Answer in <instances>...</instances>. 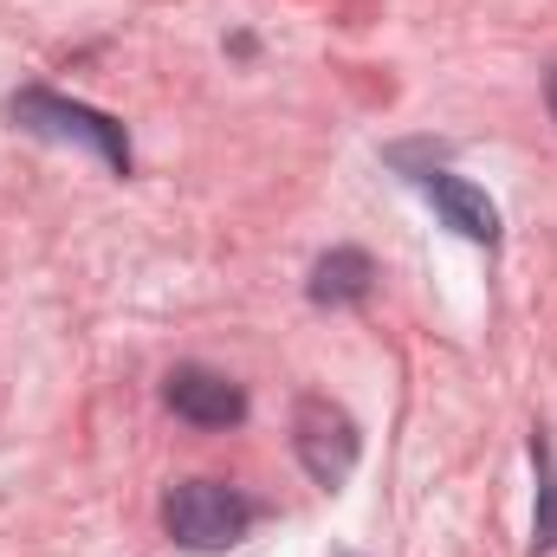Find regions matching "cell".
<instances>
[{
  "label": "cell",
  "mask_w": 557,
  "mask_h": 557,
  "mask_svg": "<svg viewBox=\"0 0 557 557\" xmlns=\"http://www.w3.org/2000/svg\"><path fill=\"white\" fill-rule=\"evenodd\" d=\"M162 525L182 552H227L253 525V499L221 480H175L162 493Z\"/></svg>",
  "instance_id": "obj_1"
},
{
  "label": "cell",
  "mask_w": 557,
  "mask_h": 557,
  "mask_svg": "<svg viewBox=\"0 0 557 557\" xmlns=\"http://www.w3.org/2000/svg\"><path fill=\"white\" fill-rule=\"evenodd\" d=\"M421 195L434 201V214L460 234V240H480V247H493L499 240V208L486 201V188H473L467 175H421Z\"/></svg>",
  "instance_id": "obj_5"
},
{
  "label": "cell",
  "mask_w": 557,
  "mask_h": 557,
  "mask_svg": "<svg viewBox=\"0 0 557 557\" xmlns=\"http://www.w3.org/2000/svg\"><path fill=\"white\" fill-rule=\"evenodd\" d=\"M370 278H376L370 253L337 247L311 267V305H357V298H370Z\"/></svg>",
  "instance_id": "obj_6"
},
{
  "label": "cell",
  "mask_w": 557,
  "mask_h": 557,
  "mask_svg": "<svg viewBox=\"0 0 557 557\" xmlns=\"http://www.w3.org/2000/svg\"><path fill=\"white\" fill-rule=\"evenodd\" d=\"M162 403L182 421H195V428H234V421H247V389L234 376H221V370H201V363L169 370Z\"/></svg>",
  "instance_id": "obj_4"
},
{
  "label": "cell",
  "mask_w": 557,
  "mask_h": 557,
  "mask_svg": "<svg viewBox=\"0 0 557 557\" xmlns=\"http://www.w3.org/2000/svg\"><path fill=\"white\" fill-rule=\"evenodd\" d=\"M552 117H557V72H552Z\"/></svg>",
  "instance_id": "obj_7"
},
{
  "label": "cell",
  "mask_w": 557,
  "mask_h": 557,
  "mask_svg": "<svg viewBox=\"0 0 557 557\" xmlns=\"http://www.w3.org/2000/svg\"><path fill=\"white\" fill-rule=\"evenodd\" d=\"M13 124L33 131V137H78V143H91L117 175L131 169V137H124V124H111L104 111L72 104V98H59V91H20V98H13Z\"/></svg>",
  "instance_id": "obj_2"
},
{
  "label": "cell",
  "mask_w": 557,
  "mask_h": 557,
  "mask_svg": "<svg viewBox=\"0 0 557 557\" xmlns=\"http://www.w3.org/2000/svg\"><path fill=\"white\" fill-rule=\"evenodd\" d=\"M292 441H298V460L318 486H344L350 467H357V421L344 416L331 396H305L298 403V421H292Z\"/></svg>",
  "instance_id": "obj_3"
}]
</instances>
